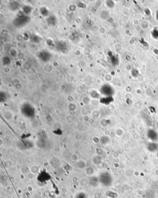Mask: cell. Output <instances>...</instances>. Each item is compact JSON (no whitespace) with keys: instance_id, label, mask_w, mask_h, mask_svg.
Returning a JSON list of instances; mask_svg holds the SVG:
<instances>
[{"instance_id":"6","label":"cell","mask_w":158,"mask_h":198,"mask_svg":"<svg viewBox=\"0 0 158 198\" xmlns=\"http://www.w3.org/2000/svg\"><path fill=\"white\" fill-rule=\"evenodd\" d=\"M38 170H39V168H38V167L37 166H32L31 168V172L33 174L36 173L38 171Z\"/></svg>"},{"instance_id":"9","label":"cell","mask_w":158,"mask_h":198,"mask_svg":"<svg viewBox=\"0 0 158 198\" xmlns=\"http://www.w3.org/2000/svg\"><path fill=\"white\" fill-rule=\"evenodd\" d=\"M3 142V141H2V139H0V146H1L2 145V143Z\"/></svg>"},{"instance_id":"4","label":"cell","mask_w":158,"mask_h":198,"mask_svg":"<svg viewBox=\"0 0 158 198\" xmlns=\"http://www.w3.org/2000/svg\"><path fill=\"white\" fill-rule=\"evenodd\" d=\"M85 173L88 176H91L94 173V170L91 167L87 168L85 170Z\"/></svg>"},{"instance_id":"8","label":"cell","mask_w":158,"mask_h":198,"mask_svg":"<svg viewBox=\"0 0 158 198\" xmlns=\"http://www.w3.org/2000/svg\"><path fill=\"white\" fill-rule=\"evenodd\" d=\"M62 191L63 193H66L68 192V189H67V188L66 187H63V188H62Z\"/></svg>"},{"instance_id":"7","label":"cell","mask_w":158,"mask_h":198,"mask_svg":"<svg viewBox=\"0 0 158 198\" xmlns=\"http://www.w3.org/2000/svg\"><path fill=\"white\" fill-rule=\"evenodd\" d=\"M28 178L29 179L32 180L34 178V174L32 172H29L28 174Z\"/></svg>"},{"instance_id":"2","label":"cell","mask_w":158,"mask_h":198,"mask_svg":"<svg viewBox=\"0 0 158 198\" xmlns=\"http://www.w3.org/2000/svg\"><path fill=\"white\" fill-rule=\"evenodd\" d=\"M147 136L150 140L153 141H155L158 139V133L154 130H149L147 132Z\"/></svg>"},{"instance_id":"1","label":"cell","mask_w":158,"mask_h":198,"mask_svg":"<svg viewBox=\"0 0 158 198\" xmlns=\"http://www.w3.org/2000/svg\"><path fill=\"white\" fill-rule=\"evenodd\" d=\"M101 182L103 185L108 186L110 185L112 182V178L109 174H104L101 177Z\"/></svg>"},{"instance_id":"3","label":"cell","mask_w":158,"mask_h":198,"mask_svg":"<svg viewBox=\"0 0 158 198\" xmlns=\"http://www.w3.org/2000/svg\"><path fill=\"white\" fill-rule=\"evenodd\" d=\"M147 149L151 152H155L158 149V144L155 143H150L147 146Z\"/></svg>"},{"instance_id":"5","label":"cell","mask_w":158,"mask_h":198,"mask_svg":"<svg viewBox=\"0 0 158 198\" xmlns=\"http://www.w3.org/2000/svg\"><path fill=\"white\" fill-rule=\"evenodd\" d=\"M70 158L71 159V160L73 162H78L79 160L78 156L76 154H73L71 156Z\"/></svg>"}]
</instances>
